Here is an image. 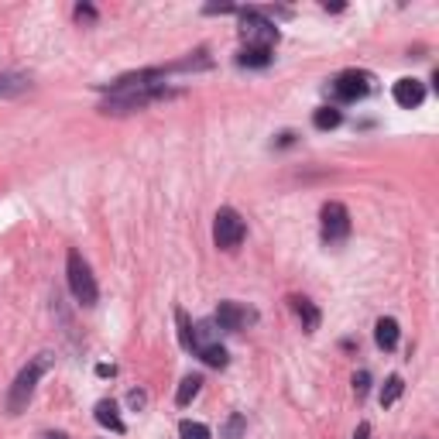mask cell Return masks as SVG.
I'll use <instances>...</instances> for the list:
<instances>
[{
	"mask_svg": "<svg viewBox=\"0 0 439 439\" xmlns=\"http://www.w3.org/2000/svg\"><path fill=\"white\" fill-rule=\"evenodd\" d=\"M49 364H52V353H38L28 368H21V374L14 378V385L7 391V412H11V415H21V412L28 408V402H31V395H35L41 374L49 370Z\"/></svg>",
	"mask_w": 439,
	"mask_h": 439,
	"instance_id": "cell-1",
	"label": "cell"
},
{
	"mask_svg": "<svg viewBox=\"0 0 439 439\" xmlns=\"http://www.w3.org/2000/svg\"><path fill=\"white\" fill-rule=\"evenodd\" d=\"M168 89L165 86H134V89H121V93H110L104 104H100V113L106 117H121V113H134V110H144L155 100H165Z\"/></svg>",
	"mask_w": 439,
	"mask_h": 439,
	"instance_id": "cell-2",
	"label": "cell"
},
{
	"mask_svg": "<svg viewBox=\"0 0 439 439\" xmlns=\"http://www.w3.org/2000/svg\"><path fill=\"white\" fill-rule=\"evenodd\" d=\"M244 237H247L244 216L233 210V206H220L216 216H213V244L220 247V251H237V247L244 244Z\"/></svg>",
	"mask_w": 439,
	"mask_h": 439,
	"instance_id": "cell-3",
	"label": "cell"
},
{
	"mask_svg": "<svg viewBox=\"0 0 439 439\" xmlns=\"http://www.w3.org/2000/svg\"><path fill=\"white\" fill-rule=\"evenodd\" d=\"M66 275H69V288H72V296H76V302H79V306H96L100 288H96V278H93V271H89V264L83 261L79 251H69V258H66Z\"/></svg>",
	"mask_w": 439,
	"mask_h": 439,
	"instance_id": "cell-4",
	"label": "cell"
},
{
	"mask_svg": "<svg viewBox=\"0 0 439 439\" xmlns=\"http://www.w3.org/2000/svg\"><path fill=\"white\" fill-rule=\"evenodd\" d=\"M241 35L247 38V45L251 49H275V41H278V28L271 24V21L264 18L261 11H241Z\"/></svg>",
	"mask_w": 439,
	"mask_h": 439,
	"instance_id": "cell-5",
	"label": "cell"
},
{
	"mask_svg": "<svg viewBox=\"0 0 439 439\" xmlns=\"http://www.w3.org/2000/svg\"><path fill=\"white\" fill-rule=\"evenodd\" d=\"M370 83H374V76L364 69H347L333 76L330 79V93H333L340 104H353V100H364L370 93Z\"/></svg>",
	"mask_w": 439,
	"mask_h": 439,
	"instance_id": "cell-6",
	"label": "cell"
},
{
	"mask_svg": "<svg viewBox=\"0 0 439 439\" xmlns=\"http://www.w3.org/2000/svg\"><path fill=\"white\" fill-rule=\"evenodd\" d=\"M213 323H216L220 330H227V333H241V330H247V326L258 323V313H254L251 306H244V302H220Z\"/></svg>",
	"mask_w": 439,
	"mask_h": 439,
	"instance_id": "cell-7",
	"label": "cell"
},
{
	"mask_svg": "<svg viewBox=\"0 0 439 439\" xmlns=\"http://www.w3.org/2000/svg\"><path fill=\"white\" fill-rule=\"evenodd\" d=\"M323 241L326 244H343L347 233H350V213L343 203H326L323 206Z\"/></svg>",
	"mask_w": 439,
	"mask_h": 439,
	"instance_id": "cell-8",
	"label": "cell"
},
{
	"mask_svg": "<svg viewBox=\"0 0 439 439\" xmlns=\"http://www.w3.org/2000/svg\"><path fill=\"white\" fill-rule=\"evenodd\" d=\"M391 96H395V104L405 106V110H415V106H422V100H425V86H422L419 79H398L395 86H391Z\"/></svg>",
	"mask_w": 439,
	"mask_h": 439,
	"instance_id": "cell-9",
	"label": "cell"
},
{
	"mask_svg": "<svg viewBox=\"0 0 439 439\" xmlns=\"http://www.w3.org/2000/svg\"><path fill=\"white\" fill-rule=\"evenodd\" d=\"M292 313L302 319V330L306 333H316L319 330V309L313 306V299H306V296H292Z\"/></svg>",
	"mask_w": 439,
	"mask_h": 439,
	"instance_id": "cell-10",
	"label": "cell"
},
{
	"mask_svg": "<svg viewBox=\"0 0 439 439\" xmlns=\"http://www.w3.org/2000/svg\"><path fill=\"white\" fill-rule=\"evenodd\" d=\"M96 422H100L104 429H110V433H117V436L127 429V425H123V419H121V408H117V402H110V398L96 402Z\"/></svg>",
	"mask_w": 439,
	"mask_h": 439,
	"instance_id": "cell-11",
	"label": "cell"
},
{
	"mask_svg": "<svg viewBox=\"0 0 439 439\" xmlns=\"http://www.w3.org/2000/svg\"><path fill=\"white\" fill-rule=\"evenodd\" d=\"M374 340H378V347H381V350H395V347H398V319H391V316L378 319V326H374Z\"/></svg>",
	"mask_w": 439,
	"mask_h": 439,
	"instance_id": "cell-12",
	"label": "cell"
},
{
	"mask_svg": "<svg viewBox=\"0 0 439 439\" xmlns=\"http://www.w3.org/2000/svg\"><path fill=\"white\" fill-rule=\"evenodd\" d=\"M213 66V59L206 49H199V52L193 55H186V59H178V62H172V66H165V72L172 76V72H196V69H210Z\"/></svg>",
	"mask_w": 439,
	"mask_h": 439,
	"instance_id": "cell-13",
	"label": "cell"
},
{
	"mask_svg": "<svg viewBox=\"0 0 439 439\" xmlns=\"http://www.w3.org/2000/svg\"><path fill=\"white\" fill-rule=\"evenodd\" d=\"M237 62L241 66H247V69H268L271 66V49H241V55H237Z\"/></svg>",
	"mask_w": 439,
	"mask_h": 439,
	"instance_id": "cell-14",
	"label": "cell"
},
{
	"mask_svg": "<svg viewBox=\"0 0 439 439\" xmlns=\"http://www.w3.org/2000/svg\"><path fill=\"white\" fill-rule=\"evenodd\" d=\"M196 357H199L203 364H210V368H227V364H230L227 347H223V343H210V347L196 350Z\"/></svg>",
	"mask_w": 439,
	"mask_h": 439,
	"instance_id": "cell-15",
	"label": "cell"
},
{
	"mask_svg": "<svg viewBox=\"0 0 439 439\" xmlns=\"http://www.w3.org/2000/svg\"><path fill=\"white\" fill-rule=\"evenodd\" d=\"M313 123H316V131H333V127L343 123V113L336 106H319L316 113H313Z\"/></svg>",
	"mask_w": 439,
	"mask_h": 439,
	"instance_id": "cell-16",
	"label": "cell"
},
{
	"mask_svg": "<svg viewBox=\"0 0 439 439\" xmlns=\"http://www.w3.org/2000/svg\"><path fill=\"white\" fill-rule=\"evenodd\" d=\"M199 388H203V378L199 374H189V378H182V385L176 391V405H189L199 395Z\"/></svg>",
	"mask_w": 439,
	"mask_h": 439,
	"instance_id": "cell-17",
	"label": "cell"
},
{
	"mask_svg": "<svg viewBox=\"0 0 439 439\" xmlns=\"http://www.w3.org/2000/svg\"><path fill=\"white\" fill-rule=\"evenodd\" d=\"M21 89H28V76H21V72H0V96H14Z\"/></svg>",
	"mask_w": 439,
	"mask_h": 439,
	"instance_id": "cell-18",
	"label": "cell"
},
{
	"mask_svg": "<svg viewBox=\"0 0 439 439\" xmlns=\"http://www.w3.org/2000/svg\"><path fill=\"white\" fill-rule=\"evenodd\" d=\"M402 391H405V381L398 378V374H391L385 381V388H381V408H391V405L402 398Z\"/></svg>",
	"mask_w": 439,
	"mask_h": 439,
	"instance_id": "cell-19",
	"label": "cell"
},
{
	"mask_svg": "<svg viewBox=\"0 0 439 439\" xmlns=\"http://www.w3.org/2000/svg\"><path fill=\"white\" fill-rule=\"evenodd\" d=\"M244 429H247V419L241 415V412H233L227 422H223V429H220V436L223 439H241L244 436Z\"/></svg>",
	"mask_w": 439,
	"mask_h": 439,
	"instance_id": "cell-20",
	"label": "cell"
},
{
	"mask_svg": "<svg viewBox=\"0 0 439 439\" xmlns=\"http://www.w3.org/2000/svg\"><path fill=\"white\" fill-rule=\"evenodd\" d=\"M178 436L182 439H210V425H203V422H178Z\"/></svg>",
	"mask_w": 439,
	"mask_h": 439,
	"instance_id": "cell-21",
	"label": "cell"
},
{
	"mask_svg": "<svg viewBox=\"0 0 439 439\" xmlns=\"http://www.w3.org/2000/svg\"><path fill=\"white\" fill-rule=\"evenodd\" d=\"M176 323H178V343L186 350H193V323H189V316L182 309H176Z\"/></svg>",
	"mask_w": 439,
	"mask_h": 439,
	"instance_id": "cell-22",
	"label": "cell"
},
{
	"mask_svg": "<svg viewBox=\"0 0 439 439\" xmlns=\"http://www.w3.org/2000/svg\"><path fill=\"white\" fill-rule=\"evenodd\" d=\"M368 388H370V374H368V370L353 374V395H357V398H364V395H368Z\"/></svg>",
	"mask_w": 439,
	"mask_h": 439,
	"instance_id": "cell-23",
	"label": "cell"
},
{
	"mask_svg": "<svg viewBox=\"0 0 439 439\" xmlns=\"http://www.w3.org/2000/svg\"><path fill=\"white\" fill-rule=\"evenodd\" d=\"M76 18L83 21H96V11H93V7H89V4H76Z\"/></svg>",
	"mask_w": 439,
	"mask_h": 439,
	"instance_id": "cell-24",
	"label": "cell"
},
{
	"mask_svg": "<svg viewBox=\"0 0 439 439\" xmlns=\"http://www.w3.org/2000/svg\"><path fill=\"white\" fill-rule=\"evenodd\" d=\"M144 402H148L144 391H131V395H127V405H131V408H144Z\"/></svg>",
	"mask_w": 439,
	"mask_h": 439,
	"instance_id": "cell-25",
	"label": "cell"
},
{
	"mask_svg": "<svg viewBox=\"0 0 439 439\" xmlns=\"http://www.w3.org/2000/svg\"><path fill=\"white\" fill-rule=\"evenodd\" d=\"M233 11H237L233 4H210L206 7V14H233Z\"/></svg>",
	"mask_w": 439,
	"mask_h": 439,
	"instance_id": "cell-26",
	"label": "cell"
},
{
	"mask_svg": "<svg viewBox=\"0 0 439 439\" xmlns=\"http://www.w3.org/2000/svg\"><path fill=\"white\" fill-rule=\"evenodd\" d=\"M353 439H370V425H368V422H360V425H357Z\"/></svg>",
	"mask_w": 439,
	"mask_h": 439,
	"instance_id": "cell-27",
	"label": "cell"
},
{
	"mask_svg": "<svg viewBox=\"0 0 439 439\" xmlns=\"http://www.w3.org/2000/svg\"><path fill=\"white\" fill-rule=\"evenodd\" d=\"M96 374H100V378H106V374H113V368H110V364H100V368H96Z\"/></svg>",
	"mask_w": 439,
	"mask_h": 439,
	"instance_id": "cell-28",
	"label": "cell"
},
{
	"mask_svg": "<svg viewBox=\"0 0 439 439\" xmlns=\"http://www.w3.org/2000/svg\"><path fill=\"white\" fill-rule=\"evenodd\" d=\"M41 439H69V436H66V433H45Z\"/></svg>",
	"mask_w": 439,
	"mask_h": 439,
	"instance_id": "cell-29",
	"label": "cell"
}]
</instances>
